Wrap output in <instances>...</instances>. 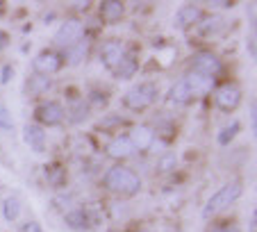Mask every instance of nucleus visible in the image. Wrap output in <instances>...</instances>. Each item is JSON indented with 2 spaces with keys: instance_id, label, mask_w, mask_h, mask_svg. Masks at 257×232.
I'll return each instance as SVG.
<instances>
[{
  "instance_id": "nucleus-1",
  "label": "nucleus",
  "mask_w": 257,
  "mask_h": 232,
  "mask_svg": "<svg viewBox=\"0 0 257 232\" xmlns=\"http://www.w3.org/2000/svg\"><path fill=\"white\" fill-rule=\"evenodd\" d=\"M105 187L114 193H123V196H135L141 189V180L127 166H112L105 173Z\"/></svg>"
},
{
  "instance_id": "nucleus-2",
  "label": "nucleus",
  "mask_w": 257,
  "mask_h": 232,
  "mask_svg": "<svg viewBox=\"0 0 257 232\" xmlns=\"http://www.w3.org/2000/svg\"><path fill=\"white\" fill-rule=\"evenodd\" d=\"M241 193H243V184L241 182H230V184H225V187H221L212 196V198L205 203L203 218H209V216H214V214L223 212V209L230 207L234 200H239V196H241Z\"/></svg>"
},
{
  "instance_id": "nucleus-3",
  "label": "nucleus",
  "mask_w": 257,
  "mask_h": 232,
  "mask_svg": "<svg viewBox=\"0 0 257 232\" xmlns=\"http://www.w3.org/2000/svg\"><path fill=\"white\" fill-rule=\"evenodd\" d=\"M82 30L84 25L80 19H66L55 32V44L62 48H73L78 41H82Z\"/></svg>"
},
{
  "instance_id": "nucleus-4",
  "label": "nucleus",
  "mask_w": 257,
  "mask_h": 232,
  "mask_svg": "<svg viewBox=\"0 0 257 232\" xmlns=\"http://www.w3.org/2000/svg\"><path fill=\"white\" fill-rule=\"evenodd\" d=\"M157 98V87L153 82H144L139 87H132L125 93V105L130 109H144V107L153 105Z\"/></svg>"
},
{
  "instance_id": "nucleus-5",
  "label": "nucleus",
  "mask_w": 257,
  "mask_h": 232,
  "mask_svg": "<svg viewBox=\"0 0 257 232\" xmlns=\"http://www.w3.org/2000/svg\"><path fill=\"white\" fill-rule=\"evenodd\" d=\"M214 100H216V107L221 111H234L239 107V102H241V89H239L237 84L228 82V84L216 89Z\"/></svg>"
},
{
  "instance_id": "nucleus-6",
  "label": "nucleus",
  "mask_w": 257,
  "mask_h": 232,
  "mask_svg": "<svg viewBox=\"0 0 257 232\" xmlns=\"http://www.w3.org/2000/svg\"><path fill=\"white\" fill-rule=\"evenodd\" d=\"M62 66H64L62 55L53 53V50H44V53H39L32 59V68L37 71V75L48 77V75H53V73H57Z\"/></svg>"
},
{
  "instance_id": "nucleus-7",
  "label": "nucleus",
  "mask_w": 257,
  "mask_h": 232,
  "mask_svg": "<svg viewBox=\"0 0 257 232\" xmlns=\"http://www.w3.org/2000/svg\"><path fill=\"white\" fill-rule=\"evenodd\" d=\"M191 66H194V71L198 73V75L214 77L218 71H221V59L212 53H198L194 57V62H191Z\"/></svg>"
},
{
  "instance_id": "nucleus-8",
  "label": "nucleus",
  "mask_w": 257,
  "mask_h": 232,
  "mask_svg": "<svg viewBox=\"0 0 257 232\" xmlns=\"http://www.w3.org/2000/svg\"><path fill=\"white\" fill-rule=\"evenodd\" d=\"M125 57V46L121 44V41H105L102 44V48H100V59H102V64H105L107 68H116L118 64H121V59Z\"/></svg>"
},
{
  "instance_id": "nucleus-9",
  "label": "nucleus",
  "mask_w": 257,
  "mask_h": 232,
  "mask_svg": "<svg viewBox=\"0 0 257 232\" xmlns=\"http://www.w3.org/2000/svg\"><path fill=\"white\" fill-rule=\"evenodd\" d=\"M198 21H203V10H200L198 5L180 7V10L175 12V16H173V25L178 30H187V28H191L194 23H198Z\"/></svg>"
},
{
  "instance_id": "nucleus-10",
  "label": "nucleus",
  "mask_w": 257,
  "mask_h": 232,
  "mask_svg": "<svg viewBox=\"0 0 257 232\" xmlns=\"http://www.w3.org/2000/svg\"><path fill=\"white\" fill-rule=\"evenodd\" d=\"M37 116H39V121L44 123V126H59L66 114H64V107L59 105V102L48 100L37 109Z\"/></svg>"
},
{
  "instance_id": "nucleus-11",
  "label": "nucleus",
  "mask_w": 257,
  "mask_h": 232,
  "mask_svg": "<svg viewBox=\"0 0 257 232\" xmlns=\"http://www.w3.org/2000/svg\"><path fill=\"white\" fill-rule=\"evenodd\" d=\"M23 139H25V144L34 150V153H44L46 150V132H44V128L28 123V126L23 128Z\"/></svg>"
},
{
  "instance_id": "nucleus-12",
  "label": "nucleus",
  "mask_w": 257,
  "mask_h": 232,
  "mask_svg": "<svg viewBox=\"0 0 257 232\" xmlns=\"http://www.w3.org/2000/svg\"><path fill=\"white\" fill-rule=\"evenodd\" d=\"M107 153H109V157H114V160H125V157H130V155L135 153V146H132L130 137H116V139L109 144Z\"/></svg>"
},
{
  "instance_id": "nucleus-13",
  "label": "nucleus",
  "mask_w": 257,
  "mask_h": 232,
  "mask_svg": "<svg viewBox=\"0 0 257 232\" xmlns=\"http://www.w3.org/2000/svg\"><path fill=\"white\" fill-rule=\"evenodd\" d=\"M153 139H155V132H153V128H148V126H137L130 135V141H132V146H135V150L137 148L139 150L151 148Z\"/></svg>"
},
{
  "instance_id": "nucleus-14",
  "label": "nucleus",
  "mask_w": 257,
  "mask_h": 232,
  "mask_svg": "<svg viewBox=\"0 0 257 232\" xmlns=\"http://www.w3.org/2000/svg\"><path fill=\"white\" fill-rule=\"evenodd\" d=\"M187 87H189L191 96L194 93H207L212 89V77H205V75H198V73H191L189 77H185Z\"/></svg>"
},
{
  "instance_id": "nucleus-15",
  "label": "nucleus",
  "mask_w": 257,
  "mask_h": 232,
  "mask_svg": "<svg viewBox=\"0 0 257 232\" xmlns=\"http://www.w3.org/2000/svg\"><path fill=\"white\" fill-rule=\"evenodd\" d=\"M123 5L118 3V0H107V3H102L100 5V14L105 21H109V23H116V21H121L123 16Z\"/></svg>"
},
{
  "instance_id": "nucleus-16",
  "label": "nucleus",
  "mask_w": 257,
  "mask_h": 232,
  "mask_svg": "<svg viewBox=\"0 0 257 232\" xmlns=\"http://www.w3.org/2000/svg\"><path fill=\"white\" fill-rule=\"evenodd\" d=\"M169 100L173 102V105H185V102L191 100V91H189V87H187L185 80H180V82H175L173 87H171Z\"/></svg>"
},
{
  "instance_id": "nucleus-17",
  "label": "nucleus",
  "mask_w": 257,
  "mask_h": 232,
  "mask_svg": "<svg viewBox=\"0 0 257 232\" xmlns=\"http://www.w3.org/2000/svg\"><path fill=\"white\" fill-rule=\"evenodd\" d=\"M64 221H66V225L73 227V230H84V227L89 225L87 212H84V209H71V212L64 216Z\"/></svg>"
},
{
  "instance_id": "nucleus-18",
  "label": "nucleus",
  "mask_w": 257,
  "mask_h": 232,
  "mask_svg": "<svg viewBox=\"0 0 257 232\" xmlns=\"http://www.w3.org/2000/svg\"><path fill=\"white\" fill-rule=\"evenodd\" d=\"M114 71H116V77H121V80H127V77H132L137 73V59L132 57V55L125 53V57L121 59V64H118Z\"/></svg>"
},
{
  "instance_id": "nucleus-19",
  "label": "nucleus",
  "mask_w": 257,
  "mask_h": 232,
  "mask_svg": "<svg viewBox=\"0 0 257 232\" xmlns=\"http://www.w3.org/2000/svg\"><path fill=\"white\" fill-rule=\"evenodd\" d=\"M3 214H5L7 221H16V218L21 216V200L16 198V196L5 198V203H3Z\"/></svg>"
},
{
  "instance_id": "nucleus-20",
  "label": "nucleus",
  "mask_w": 257,
  "mask_h": 232,
  "mask_svg": "<svg viewBox=\"0 0 257 232\" xmlns=\"http://www.w3.org/2000/svg\"><path fill=\"white\" fill-rule=\"evenodd\" d=\"M64 114H68V119H71L73 123H80V121H84L87 119V114H89V107L84 105L82 100H78L75 105L71 107V109H64Z\"/></svg>"
},
{
  "instance_id": "nucleus-21",
  "label": "nucleus",
  "mask_w": 257,
  "mask_h": 232,
  "mask_svg": "<svg viewBox=\"0 0 257 232\" xmlns=\"http://www.w3.org/2000/svg\"><path fill=\"white\" fill-rule=\"evenodd\" d=\"M48 87H50L48 77L46 75H34L28 82V93H44V91H48Z\"/></svg>"
},
{
  "instance_id": "nucleus-22",
  "label": "nucleus",
  "mask_w": 257,
  "mask_h": 232,
  "mask_svg": "<svg viewBox=\"0 0 257 232\" xmlns=\"http://www.w3.org/2000/svg\"><path fill=\"white\" fill-rule=\"evenodd\" d=\"M239 128H241V126H239V121H232L228 128H223V130L218 132V144H221V146H228L230 141H232L234 137H237Z\"/></svg>"
},
{
  "instance_id": "nucleus-23",
  "label": "nucleus",
  "mask_w": 257,
  "mask_h": 232,
  "mask_svg": "<svg viewBox=\"0 0 257 232\" xmlns=\"http://www.w3.org/2000/svg\"><path fill=\"white\" fill-rule=\"evenodd\" d=\"M0 130L14 132V119H12V111L5 105H0Z\"/></svg>"
},
{
  "instance_id": "nucleus-24",
  "label": "nucleus",
  "mask_w": 257,
  "mask_h": 232,
  "mask_svg": "<svg viewBox=\"0 0 257 232\" xmlns=\"http://www.w3.org/2000/svg\"><path fill=\"white\" fill-rule=\"evenodd\" d=\"M84 53H87V41H78V44L73 46V50H71V57H68V64H80L82 62V57H84Z\"/></svg>"
},
{
  "instance_id": "nucleus-25",
  "label": "nucleus",
  "mask_w": 257,
  "mask_h": 232,
  "mask_svg": "<svg viewBox=\"0 0 257 232\" xmlns=\"http://www.w3.org/2000/svg\"><path fill=\"white\" fill-rule=\"evenodd\" d=\"M175 164H178V160H175V155L173 153H166L164 157H162L160 162H157V171L160 173H166V171H173Z\"/></svg>"
},
{
  "instance_id": "nucleus-26",
  "label": "nucleus",
  "mask_w": 257,
  "mask_h": 232,
  "mask_svg": "<svg viewBox=\"0 0 257 232\" xmlns=\"http://www.w3.org/2000/svg\"><path fill=\"white\" fill-rule=\"evenodd\" d=\"M216 30H221V19H218V16H212V19L203 21V34L216 32Z\"/></svg>"
},
{
  "instance_id": "nucleus-27",
  "label": "nucleus",
  "mask_w": 257,
  "mask_h": 232,
  "mask_svg": "<svg viewBox=\"0 0 257 232\" xmlns=\"http://www.w3.org/2000/svg\"><path fill=\"white\" fill-rule=\"evenodd\" d=\"M23 232H44V230H41V225L37 221H28L23 225Z\"/></svg>"
},
{
  "instance_id": "nucleus-28",
  "label": "nucleus",
  "mask_w": 257,
  "mask_h": 232,
  "mask_svg": "<svg viewBox=\"0 0 257 232\" xmlns=\"http://www.w3.org/2000/svg\"><path fill=\"white\" fill-rule=\"evenodd\" d=\"M12 75H14V68H12V66H5V68H3V77H0V82H3V84L10 82Z\"/></svg>"
},
{
  "instance_id": "nucleus-29",
  "label": "nucleus",
  "mask_w": 257,
  "mask_h": 232,
  "mask_svg": "<svg viewBox=\"0 0 257 232\" xmlns=\"http://www.w3.org/2000/svg\"><path fill=\"white\" fill-rule=\"evenodd\" d=\"M212 232H239L237 225H221V227H214Z\"/></svg>"
},
{
  "instance_id": "nucleus-30",
  "label": "nucleus",
  "mask_w": 257,
  "mask_h": 232,
  "mask_svg": "<svg viewBox=\"0 0 257 232\" xmlns=\"http://www.w3.org/2000/svg\"><path fill=\"white\" fill-rule=\"evenodd\" d=\"M7 41H10V39H7V32H3V30H0V50L7 46Z\"/></svg>"
},
{
  "instance_id": "nucleus-31",
  "label": "nucleus",
  "mask_w": 257,
  "mask_h": 232,
  "mask_svg": "<svg viewBox=\"0 0 257 232\" xmlns=\"http://www.w3.org/2000/svg\"><path fill=\"white\" fill-rule=\"evenodd\" d=\"M250 232H257V214H250Z\"/></svg>"
},
{
  "instance_id": "nucleus-32",
  "label": "nucleus",
  "mask_w": 257,
  "mask_h": 232,
  "mask_svg": "<svg viewBox=\"0 0 257 232\" xmlns=\"http://www.w3.org/2000/svg\"><path fill=\"white\" fill-rule=\"evenodd\" d=\"M139 232H153V230H139Z\"/></svg>"
}]
</instances>
